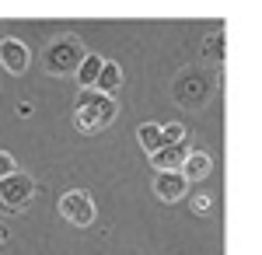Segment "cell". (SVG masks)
<instances>
[{"label":"cell","instance_id":"10","mask_svg":"<svg viewBox=\"0 0 262 255\" xmlns=\"http://www.w3.org/2000/svg\"><path fill=\"white\" fill-rule=\"evenodd\" d=\"M119 84H122V67L116 63V59H105V67H101V77H98V84H95V91L112 95V91H119Z\"/></svg>","mask_w":262,"mask_h":255},{"label":"cell","instance_id":"12","mask_svg":"<svg viewBox=\"0 0 262 255\" xmlns=\"http://www.w3.org/2000/svg\"><path fill=\"white\" fill-rule=\"evenodd\" d=\"M164 133V143H185V126L182 122H168V126H161Z\"/></svg>","mask_w":262,"mask_h":255},{"label":"cell","instance_id":"1","mask_svg":"<svg viewBox=\"0 0 262 255\" xmlns=\"http://www.w3.org/2000/svg\"><path fill=\"white\" fill-rule=\"evenodd\" d=\"M116 98L112 95H101V91H81L74 101V122L81 133H101L116 122Z\"/></svg>","mask_w":262,"mask_h":255},{"label":"cell","instance_id":"16","mask_svg":"<svg viewBox=\"0 0 262 255\" xmlns=\"http://www.w3.org/2000/svg\"><path fill=\"white\" fill-rule=\"evenodd\" d=\"M4 241H7V227L0 224V245H4Z\"/></svg>","mask_w":262,"mask_h":255},{"label":"cell","instance_id":"13","mask_svg":"<svg viewBox=\"0 0 262 255\" xmlns=\"http://www.w3.org/2000/svg\"><path fill=\"white\" fill-rule=\"evenodd\" d=\"M14 172H18V161H14L11 154H4V151H0V182H4L7 175H14Z\"/></svg>","mask_w":262,"mask_h":255},{"label":"cell","instance_id":"7","mask_svg":"<svg viewBox=\"0 0 262 255\" xmlns=\"http://www.w3.org/2000/svg\"><path fill=\"white\" fill-rule=\"evenodd\" d=\"M185 157H189L185 143H164L158 154H150V164H154V172H182Z\"/></svg>","mask_w":262,"mask_h":255},{"label":"cell","instance_id":"17","mask_svg":"<svg viewBox=\"0 0 262 255\" xmlns=\"http://www.w3.org/2000/svg\"><path fill=\"white\" fill-rule=\"evenodd\" d=\"M0 210H7V206H4V199H0Z\"/></svg>","mask_w":262,"mask_h":255},{"label":"cell","instance_id":"14","mask_svg":"<svg viewBox=\"0 0 262 255\" xmlns=\"http://www.w3.org/2000/svg\"><path fill=\"white\" fill-rule=\"evenodd\" d=\"M203 53H210V56H213V59H224V39H221V35H217V39L210 42V46H206Z\"/></svg>","mask_w":262,"mask_h":255},{"label":"cell","instance_id":"4","mask_svg":"<svg viewBox=\"0 0 262 255\" xmlns=\"http://www.w3.org/2000/svg\"><path fill=\"white\" fill-rule=\"evenodd\" d=\"M32 196H35V178L25 175V172H14L0 182V199L7 210H25L32 203Z\"/></svg>","mask_w":262,"mask_h":255},{"label":"cell","instance_id":"15","mask_svg":"<svg viewBox=\"0 0 262 255\" xmlns=\"http://www.w3.org/2000/svg\"><path fill=\"white\" fill-rule=\"evenodd\" d=\"M210 206H213V199H210V196H196V199H192V210H196V214H210Z\"/></svg>","mask_w":262,"mask_h":255},{"label":"cell","instance_id":"6","mask_svg":"<svg viewBox=\"0 0 262 255\" xmlns=\"http://www.w3.org/2000/svg\"><path fill=\"white\" fill-rule=\"evenodd\" d=\"M28 63H32V53H28V46L21 39H4L0 42V67L7 70V74H25L28 70Z\"/></svg>","mask_w":262,"mask_h":255},{"label":"cell","instance_id":"3","mask_svg":"<svg viewBox=\"0 0 262 255\" xmlns=\"http://www.w3.org/2000/svg\"><path fill=\"white\" fill-rule=\"evenodd\" d=\"M60 217L70 220L74 227H91L95 217H98V206H95V199L88 196L84 189H70V193L60 196Z\"/></svg>","mask_w":262,"mask_h":255},{"label":"cell","instance_id":"5","mask_svg":"<svg viewBox=\"0 0 262 255\" xmlns=\"http://www.w3.org/2000/svg\"><path fill=\"white\" fill-rule=\"evenodd\" d=\"M185 193H189V178L182 172H158L154 175V196L161 203H179V199H185Z\"/></svg>","mask_w":262,"mask_h":255},{"label":"cell","instance_id":"9","mask_svg":"<svg viewBox=\"0 0 262 255\" xmlns=\"http://www.w3.org/2000/svg\"><path fill=\"white\" fill-rule=\"evenodd\" d=\"M101 67H105V59H101L98 53H88V56H84L81 70L74 74V77H77V84H81V91H91V88L98 84V77H101Z\"/></svg>","mask_w":262,"mask_h":255},{"label":"cell","instance_id":"2","mask_svg":"<svg viewBox=\"0 0 262 255\" xmlns=\"http://www.w3.org/2000/svg\"><path fill=\"white\" fill-rule=\"evenodd\" d=\"M84 56L88 53H84V42L77 35H56V39L42 49V67L53 77H67V74H77L81 70Z\"/></svg>","mask_w":262,"mask_h":255},{"label":"cell","instance_id":"11","mask_svg":"<svg viewBox=\"0 0 262 255\" xmlns=\"http://www.w3.org/2000/svg\"><path fill=\"white\" fill-rule=\"evenodd\" d=\"M137 140H140V147L147 151V157L158 154V151L164 147V133H161V126H158V122H143L140 130H137Z\"/></svg>","mask_w":262,"mask_h":255},{"label":"cell","instance_id":"8","mask_svg":"<svg viewBox=\"0 0 262 255\" xmlns=\"http://www.w3.org/2000/svg\"><path fill=\"white\" fill-rule=\"evenodd\" d=\"M182 175L189 178V182H200V178L213 175V157L206 154V151H189L185 164H182Z\"/></svg>","mask_w":262,"mask_h":255}]
</instances>
